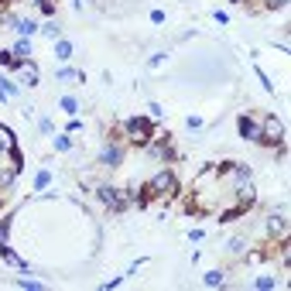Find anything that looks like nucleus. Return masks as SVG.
Returning a JSON list of instances; mask_svg holds the SVG:
<instances>
[{
  "instance_id": "f257e3e1",
  "label": "nucleus",
  "mask_w": 291,
  "mask_h": 291,
  "mask_svg": "<svg viewBox=\"0 0 291 291\" xmlns=\"http://www.w3.org/2000/svg\"><path fill=\"white\" fill-rule=\"evenodd\" d=\"M18 168H21L18 151H0V182H4V185H11V182H14Z\"/></svg>"
},
{
  "instance_id": "f03ea898",
  "label": "nucleus",
  "mask_w": 291,
  "mask_h": 291,
  "mask_svg": "<svg viewBox=\"0 0 291 291\" xmlns=\"http://www.w3.org/2000/svg\"><path fill=\"white\" fill-rule=\"evenodd\" d=\"M175 192V175L172 172H161L151 178V185H148V195H172Z\"/></svg>"
},
{
  "instance_id": "7ed1b4c3",
  "label": "nucleus",
  "mask_w": 291,
  "mask_h": 291,
  "mask_svg": "<svg viewBox=\"0 0 291 291\" xmlns=\"http://www.w3.org/2000/svg\"><path fill=\"white\" fill-rule=\"evenodd\" d=\"M281 134H284V123H281L277 116H267L264 127H260V140H264V144H277Z\"/></svg>"
},
{
  "instance_id": "20e7f679",
  "label": "nucleus",
  "mask_w": 291,
  "mask_h": 291,
  "mask_svg": "<svg viewBox=\"0 0 291 291\" xmlns=\"http://www.w3.org/2000/svg\"><path fill=\"white\" fill-rule=\"evenodd\" d=\"M148 137H151V127H148V120L134 116V120L127 123V140H134V144H148Z\"/></svg>"
},
{
  "instance_id": "39448f33",
  "label": "nucleus",
  "mask_w": 291,
  "mask_h": 291,
  "mask_svg": "<svg viewBox=\"0 0 291 291\" xmlns=\"http://www.w3.org/2000/svg\"><path fill=\"white\" fill-rule=\"evenodd\" d=\"M14 69H18V82L21 86H35V82H38V69H35L31 62H18Z\"/></svg>"
},
{
  "instance_id": "423d86ee",
  "label": "nucleus",
  "mask_w": 291,
  "mask_h": 291,
  "mask_svg": "<svg viewBox=\"0 0 291 291\" xmlns=\"http://www.w3.org/2000/svg\"><path fill=\"white\" fill-rule=\"evenodd\" d=\"M240 134H243V140H260V127L253 123L250 116H243L240 120Z\"/></svg>"
},
{
  "instance_id": "0eeeda50",
  "label": "nucleus",
  "mask_w": 291,
  "mask_h": 291,
  "mask_svg": "<svg viewBox=\"0 0 291 291\" xmlns=\"http://www.w3.org/2000/svg\"><path fill=\"white\" fill-rule=\"evenodd\" d=\"M0 151H14V134H11V127H4V123H0Z\"/></svg>"
},
{
  "instance_id": "6e6552de",
  "label": "nucleus",
  "mask_w": 291,
  "mask_h": 291,
  "mask_svg": "<svg viewBox=\"0 0 291 291\" xmlns=\"http://www.w3.org/2000/svg\"><path fill=\"white\" fill-rule=\"evenodd\" d=\"M18 96V82H11V79H0V99H11Z\"/></svg>"
},
{
  "instance_id": "1a4fd4ad",
  "label": "nucleus",
  "mask_w": 291,
  "mask_h": 291,
  "mask_svg": "<svg viewBox=\"0 0 291 291\" xmlns=\"http://www.w3.org/2000/svg\"><path fill=\"white\" fill-rule=\"evenodd\" d=\"M103 165H120V158H123V151H120V148H106V151H103Z\"/></svg>"
},
{
  "instance_id": "9d476101",
  "label": "nucleus",
  "mask_w": 291,
  "mask_h": 291,
  "mask_svg": "<svg viewBox=\"0 0 291 291\" xmlns=\"http://www.w3.org/2000/svg\"><path fill=\"white\" fill-rule=\"evenodd\" d=\"M28 55H31V41L21 38L18 45H14V58H28Z\"/></svg>"
},
{
  "instance_id": "9b49d317",
  "label": "nucleus",
  "mask_w": 291,
  "mask_h": 291,
  "mask_svg": "<svg viewBox=\"0 0 291 291\" xmlns=\"http://www.w3.org/2000/svg\"><path fill=\"white\" fill-rule=\"evenodd\" d=\"M31 31H38V24H35V21H18V35H21V38H28Z\"/></svg>"
},
{
  "instance_id": "f8f14e48",
  "label": "nucleus",
  "mask_w": 291,
  "mask_h": 291,
  "mask_svg": "<svg viewBox=\"0 0 291 291\" xmlns=\"http://www.w3.org/2000/svg\"><path fill=\"white\" fill-rule=\"evenodd\" d=\"M58 79H62V82H72V79H86V76L76 72V69H58Z\"/></svg>"
},
{
  "instance_id": "ddd939ff",
  "label": "nucleus",
  "mask_w": 291,
  "mask_h": 291,
  "mask_svg": "<svg viewBox=\"0 0 291 291\" xmlns=\"http://www.w3.org/2000/svg\"><path fill=\"white\" fill-rule=\"evenodd\" d=\"M72 55V45H69V41H58L55 45V58H69Z\"/></svg>"
},
{
  "instance_id": "4468645a",
  "label": "nucleus",
  "mask_w": 291,
  "mask_h": 291,
  "mask_svg": "<svg viewBox=\"0 0 291 291\" xmlns=\"http://www.w3.org/2000/svg\"><path fill=\"white\" fill-rule=\"evenodd\" d=\"M206 284H209V288H219V284H223V274H219V271H209V274H206Z\"/></svg>"
},
{
  "instance_id": "2eb2a0df",
  "label": "nucleus",
  "mask_w": 291,
  "mask_h": 291,
  "mask_svg": "<svg viewBox=\"0 0 291 291\" xmlns=\"http://www.w3.org/2000/svg\"><path fill=\"white\" fill-rule=\"evenodd\" d=\"M0 65L14 69V65H18V58H14V52H0Z\"/></svg>"
},
{
  "instance_id": "dca6fc26",
  "label": "nucleus",
  "mask_w": 291,
  "mask_h": 291,
  "mask_svg": "<svg viewBox=\"0 0 291 291\" xmlns=\"http://www.w3.org/2000/svg\"><path fill=\"white\" fill-rule=\"evenodd\" d=\"M62 110H65V113H76V110H79V103H76L72 96H62Z\"/></svg>"
},
{
  "instance_id": "f3484780",
  "label": "nucleus",
  "mask_w": 291,
  "mask_h": 291,
  "mask_svg": "<svg viewBox=\"0 0 291 291\" xmlns=\"http://www.w3.org/2000/svg\"><path fill=\"white\" fill-rule=\"evenodd\" d=\"M52 144H55V151H69V148H72V140H69L65 134H62V137H55Z\"/></svg>"
},
{
  "instance_id": "a211bd4d",
  "label": "nucleus",
  "mask_w": 291,
  "mask_h": 291,
  "mask_svg": "<svg viewBox=\"0 0 291 291\" xmlns=\"http://www.w3.org/2000/svg\"><path fill=\"white\" fill-rule=\"evenodd\" d=\"M52 182V172H38V178H35V189H45Z\"/></svg>"
},
{
  "instance_id": "6ab92c4d",
  "label": "nucleus",
  "mask_w": 291,
  "mask_h": 291,
  "mask_svg": "<svg viewBox=\"0 0 291 291\" xmlns=\"http://www.w3.org/2000/svg\"><path fill=\"white\" fill-rule=\"evenodd\" d=\"M116 189H99V199H103V202H116Z\"/></svg>"
},
{
  "instance_id": "aec40b11",
  "label": "nucleus",
  "mask_w": 291,
  "mask_h": 291,
  "mask_svg": "<svg viewBox=\"0 0 291 291\" xmlns=\"http://www.w3.org/2000/svg\"><path fill=\"white\" fill-rule=\"evenodd\" d=\"M257 288H260V291H271L274 288V277H257Z\"/></svg>"
},
{
  "instance_id": "412c9836",
  "label": "nucleus",
  "mask_w": 291,
  "mask_h": 291,
  "mask_svg": "<svg viewBox=\"0 0 291 291\" xmlns=\"http://www.w3.org/2000/svg\"><path fill=\"white\" fill-rule=\"evenodd\" d=\"M230 250L233 253H243V240H240V236H236V240H230Z\"/></svg>"
},
{
  "instance_id": "4be33fe9",
  "label": "nucleus",
  "mask_w": 291,
  "mask_h": 291,
  "mask_svg": "<svg viewBox=\"0 0 291 291\" xmlns=\"http://www.w3.org/2000/svg\"><path fill=\"white\" fill-rule=\"evenodd\" d=\"M45 35L48 38H58V24H45Z\"/></svg>"
},
{
  "instance_id": "5701e85b",
  "label": "nucleus",
  "mask_w": 291,
  "mask_h": 291,
  "mask_svg": "<svg viewBox=\"0 0 291 291\" xmlns=\"http://www.w3.org/2000/svg\"><path fill=\"white\" fill-rule=\"evenodd\" d=\"M148 113L155 116V120H161V106H158V103H151V106H148Z\"/></svg>"
},
{
  "instance_id": "b1692460",
  "label": "nucleus",
  "mask_w": 291,
  "mask_h": 291,
  "mask_svg": "<svg viewBox=\"0 0 291 291\" xmlns=\"http://www.w3.org/2000/svg\"><path fill=\"white\" fill-rule=\"evenodd\" d=\"M284 4H288V0H271V7H284Z\"/></svg>"
}]
</instances>
